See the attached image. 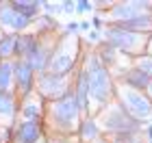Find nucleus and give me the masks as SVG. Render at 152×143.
Instances as JSON below:
<instances>
[{
	"instance_id": "1",
	"label": "nucleus",
	"mask_w": 152,
	"mask_h": 143,
	"mask_svg": "<svg viewBox=\"0 0 152 143\" xmlns=\"http://www.w3.org/2000/svg\"><path fill=\"white\" fill-rule=\"evenodd\" d=\"M87 76V89H89V98L96 100L100 106L109 104L115 98V83L111 78V72L109 67L100 61L98 54H89L85 61V67H83Z\"/></svg>"
},
{
	"instance_id": "2",
	"label": "nucleus",
	"mask_w": 152,
	"mask_h": 143,
	"mask_svg": "<svg viewBox=\"0 0 152 143\" xmlns=\"http://www.w3.org/2000/svg\"><path fill=\"white\" fill-rule=\"evenodd\" d=\"M80 113L83 111H80L78 102H76V98L72 93L48 104V117H50L52 124L61 130V137H67V134L78 132V126L83 121Z\"/></svg>"
},
{
	"instance_id": "3",
	"label": "nucleus",
	"mask_w": 152,
	"mask_h": 143,
	"mask_svg": "<svg viewBox=\"0 0 152 143\" xmlns=\"http://www.w3.org/2000/svg\"><path fill=\"white\" fill-rule=\"evenodd\" d=\"M78 50H80V41L78 37L74 35H65L57 41L54 46V52L50 57V63H48V74H54V76H67L74 65H76V59H78Z\"/></svg>"
},
{
	"instance_id": "4",
	"label": "nucleus",
	"mask_w": 152,
	"mask_h": 143,
	"mask_svg": "<svg viewBox=\"0 0 152 143\" xmlns=\"http://www.w3.org/2000/svg\"><path fill=\"white\" fill-rule=\"evenodd\" d=\"M115 102L124 111L128 113V117H133L137 124L146 121L152 117V100L146 95V91L130 89L126 85H115Z\"/></svg>"
},
{
	"instance_id": "5",
	"label": "nucleus",
	"mask_w": 152,
	"mask_h": 143,
	"mask_svg": "<svg viewBox=\"0 0 152 143\" xmlns=\"http://www.w3.org/2000/svg\"><path fill=\"white\" fill-rule=\"evenodd\" d=\"M104 39L107 44L115 48V50H122L130 54V57H143L146 54V46H148V37L146 35H139V33H130V30H124V28H117V26L109 24L104 28Z\"/></svg>"
},
{
	"instance_id": "6",
	"label": "nucleus",
	"mask_w": 152,
	"mask_h": 143,
	"mask_svg": "<svg viewBox=\"0 0 152 143\" xmlns=\"http://www.w3.org/2000/svg\"><path fill=\"white\" fill-rule=\"evenodd\" d=\"M100 126L104 128L107 132H111V134H115V137H117V134L137 132L141 124H137L133 117H128V113L124 111V108L117 104V102H113V104L109 106L104 113H102V117H100Z\"/></svg>"
},
{
	"instance_id": "7",
	"label": "nucleus",
	"mask_w": 152,
	"mask_h": 143,
	"mask_svg": "<svg viewBox=\"0 0 152 143\" xmlns=\"http://www.w3.org/2000/svg\"><path fill=\"white\" fill-rule=\"evenodd\" d=\"M72 89H74V83L67 76H54V74L44 72V74H39V78H37V93L48 104L65 98V95H70Z\"/></svg>"
},
{
	"instance_id": "8",
	"label": "nucleus",
	"mask_w": 152,
	"mask_h": 143,
	"mask_svg": "<svg viewBox=\"0 0 152 143\" xmlns=\"http://www.w3.org/2000/svg\"><path fill=\"white\" fill-rule=\"evenodd\" d=\"M148 13H152V2H115L109 9V20L113 22V26H117Z\"/></svg>"
},
{
	"instance_id": "9",
	"label": "nucleus",
	"mask_w": 152,
	"mask_h": 143,
	"mask_svg": "<svg viewBox=\"0 0 152 143\" xmlns=\"http://www.w3.org/2000/svg\"><path fill=\"white\" fill-rule=\"evenodd\" d=\"M13 78H15V91L18 95H28L33 91V85H35V72L33 67L26 63L24 59H18L13 63Z\"/></svg>"
},
{
	"instance_id": "10",
	"label": "nucleus",
	"mask_w": 152,
	"mask_h": 143,
	"mask_svg": "<svg viewBox=\"0 0 152 143\" xmlns=\"http://www.w3.org/2000/svg\"><path fill=\"white\" fill-rule=\"evenodd\" d=\"M28 24H31V20L20 15V13L11 7V2L9 4L7 2L0 4V28L2 30H15L18 33V30H24Z\"/></svg>"
},
{
	"instance_id": "11",
	"label": "nucleus",
	"mask_w": 152,
	"mask_h": 143,
	"mask_svg": "<svg viewBox=\"0 0 152 143\" xmlns=\"http://www.w3.org/2000/svg\"><path fill=\"white\" fill-rule=\"evenodd\" d=\"M44 134L41 121H20L13 130V143H39Z\"/></svg>"
},
{
	"instance_id": "12",
	"label": "nucleus",
	"mask_w": 152,
	"mask_h": 143,
	"mask_svg": "<svg viewBox=\"0 0 152 143\" xmlns=\"http://www.w3.org/2000/svg\"><path fill=\"white\" fill-rule=\"evenodd\" d=\"M122 85L130 87V89H137V91H146L148 85H150V78L137 65H133L130 70H126V72L122 74Z\"/></svg>"
},
{
	"instance_id": "13",
	"label": "nucleus",
	"mask_w": 152,
	"mask_h": 143,
	"mask_svg": "<svg viewBox=\"0 0 152 143\" xmlns=\"http://www.w3.org/2000/svg\"><path fill=\"white\" fill-rule=\"evenodd\" d=\"M41 100V98H39ZM33 93H28L22 102V108H20V113H22V121H41V111H44V104H41Z\"/></svg>"
},
{
	"instance_id": "14",
	"label": "nucleus",
	"mask_w": 152,
	"mask_h": 143,
	"mask_svg": "<svg viewBox=\"0 0 152 143\" xmlns=\"http://www.w3.org/2000/svg\"><path fill=\"white\" fill-rule=\"evenodd\" d=\"M18 113L15 95L13 93H0V124H11Z\"/></svg>"
},
{
	"instance_id": "15",
	"label": "nucleus",
	"mask_w": 152,
	"mask_h": 143,
	"mask_svg": "<svg viewBox=\"0 0 152 143\" xmlns=\"http://www.w3.org/2000/svg\"><path fill=\"white\" fill-rule=\"evenodd\" d=\"M15 91V78H13V61H0V93Z\"/></svg>"
},
{
	"instance_id": "16",
	"label": "nucleus",
	"mask_w": 152,
	"mask_h": 143,
	"mask_svg": "<svg viewBox=\"0 0 152 143\" xmlns=\"http://www.w3.org/2000/svg\"><path fill=\"white\" fill-rule=\"evenodd\" d=\"M78 137L80 141H85V143H91L100 137V126H98V121L91 119V117H85L80 121V126H78Z\"/></svg>"
},
{
	"instance_id": "17",
	"label": "nucleus",
	"mask_w": 152,
	"mask_h": 143,
	"mask_svg": "<svg viewBox=\"0 0 152 143\" xmlns=\"http://www.w3.org/2000/svg\"><path fill=\"white\" fill-rule=\"evenodd\" d=\"M15 46H18V35H4L0 39V61H11V57L15 54Z\"/></svg>"
},
{
	"instance_id": "18",
	"label": "nucleus",
	"mask_w": 152,
	"mask_h": 143,
	"mask_svg": "<svg viewBox=\"0 0 152 143\" xmlns=\"http://www.w3.org/2000/svg\"><path fill=\"white\" fill-rule=\"evenodd\" d=\"M11 7L20 13V15L33 20L39 13V7H44V2H11Z\"/></svg>"
},
{
	"instance_id": "19",
	"label": "nucleus",
	"mask_w": 152,
	"mask_h": 143,
	"mask_svg": "<svg viewBox=\"0 0 152 143\" xmlns=\"http://www.w3.org/2000/svg\"><path fill=\"white\" fill-rule=\"evenodd\" d=\"M113 143H146V141L141 137V130H137L128 134H117V137H113Z\"/></svg>"
},
{
	"instance_id": "20",
	"label": "nucleus",
	"mask_w": 152,
	"mask_h": 143,
	"mask_svg": "<svg viewBox=\"0 0 152 143\" xmlns=\"http://www.w3.org/2000/svg\"><path fill=\"white\" fill-rule=\"evenodd\" d=\"M137 67H139V70L146 74V76L152 80V57H148V54H143V57H139L137 59V63H135Z\"/></svg>"
},
{
	"instance_id": "21",
	"label": "nucleus",
	"mask_w": 152,
	"mask_h": 143,
	"mask_svg": "<svg viewBox=\"0 0 152 143\" xmlns=\"http://www.w3.org/2000/svg\"><path fill=\"white\" fill-rule=\"evenodd\" d=\"M76 11H80V13L94 11V2H87V0H76Z\"/></svg>"
},
{
	"instance_id": "22",
	"label": "nucleus",
	"mask_w": 152,
	"mask_h": 143,
	"mask_svg": "<svg viewBox=\"0 0 152 143\" xmlns=\"http://www.w3.org/2000/svg\"><path fill=\"white\" fill-rule=\"evenodd\" d=\"M61 7H63V11H67V13H72V11H76V2H63Z\"/></svg>"
},
{
	"instance_id": "23",
	"label": "nucleus",
	"mask_w": 152,
	"mask_h": 143,
	"mask_svg": "<svg viewBox=\"0 0 152 143\" xmlns=\"http://www.w3.org/2000/svg\"><path fill=\"white\" fill-rule=\"evenodd\" d=\"M146 54H148V57H152V33L148 35V46H146Z\"/></svg>"
},
{
	"instance_id": "24",
	"label": "nucleus",
	"mask_w": 152,
	"mask_h": 143,
	"mask_svg": "<svg viewBox=\"0 0 152 143\" xmlns=\"http://www.w3.org/2000/svg\"><path fill=\"white\" fill-rule=\"evenodd\" d=\"M89 39H91V41H98V39H100V33L91 30V33H89Z\"/></svg>"
},
{
	"instance_id": "25",
	"label": "nucleus",
	"mask_w": 152,
	"mask_h": 143,
	"mask_svg": "<svg viewBox=\"0 0 152 143\" xmlns=\"http://www.w3.org/2000/svg\"><path fill=\"white\" fill-rule=\"evenodd\" d=\"M50 143H74V141H70V139H65V137H61V139H52Z\"/></svg>"
},
{
	"instance_id": "26",
	"label": "nucleus",
	"mask_w": 152,
	"mask_h": 143,
	"mask_svg": "<svg viewBox=\"0 0 152 143\" xmlns=\"http://www.w3.org/2000/svg\"><path fill=\"white\" fill-rule=\"evenodd\" d=\"M91 143H113V141H109V139H104V137H98V139L91 141Z\"/></svg>"
},
{
	"instance_id": "27",
	"label": "nucleus",
	"mask_w": 152,
	"mask_h": 143,
	"mask_svg": "<svg viewBox=\"0 0 152 143\" xmlns=\"http://www.w3.org/2000/svg\"><path fill=\"white\" fill-rule=\"evenodd\" d=\"M80 28L83 30H89V28H91V24H89V22H80Z\"/></svg>"
},
{
	"instance_id": "28",
	"label": "nucleus",
	"mask_w": 152,
	"mask_h": 143,
	"mask_svg": "<svg viewBox=\"0 0 152 143\" xmlns=\"http://www.w3.org/2000/svg\"><path fill=\"white\" fill-rule=\"evenodd\" d=\"M146 93H148V98L152 100V80H150V85H148V89H146Z\"/></svg>"
},
{
	"instance_id": "29",
	"label": "nucleus",
	"mask_w": 152,
	"mask_h": 143,
	"mask_svg": "<svg viewBox=\"0 0 152 143\" xmlns=\"http://www.w3.org/2000/svg\"><path fill=\"white\" fill-rule=\"evenodd\" d=\"M148 143H152V139H150V141H148Z\"/></svg>"
},
{
	"instance_id": "30",
	"label": "nucleus",
	"mask_w": 152,
	"mask_h": 143,
	"mask_svg": "<svg viewBox=\"0 0 152 143\" xmlns=\"http://www.w3.org/2000/svg\"><path fill=\"white\" fill-rule=\"evenodd\" d=\"M0 39H2V35H0Z\"/></svg>"
},
{
	"instance_id": "31",
	"label": "nucleus",
	"mask_w": 152,
	"mask_h": 143,
	"mask_svg": "<svg viewBox=\"0 0 152 143\" xmlns=\"http://www.w3.org/2000/svg\"><path fill=\"white\" fill-rule=\"evenodd\" d=\"M39 143H44V141H39Z\"/></svg>"
}]
</instances>
